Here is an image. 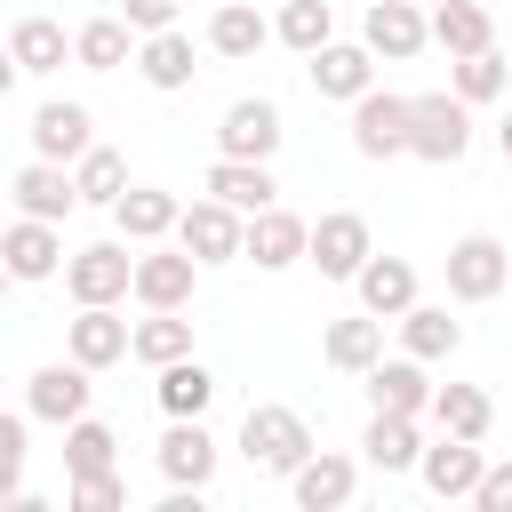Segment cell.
<instances>
[{
	"instance_id": "obj_1",
	"label": "cell",
	"mask_w": 512,
	"mask_h": 512,
	"mask_svg": "<svg viewBox=\"0 0 512 512\" xmlns=\"http://www.w3.org/2000/svg\"><path fill=\"white\" fill-rule=\"evenodd\" d=\"M240 456H248V472H280V480H296L320 448H312V424H304L288 400H256V408L240 416Z\"/></svg>"
},
{
	"instance_id": "obj_2",
	"label": "cell",
	"mask_w": 512,
	"mask_h": 512,
	"mask_svg": "<svg viewBox=\"0 0 512 512\" xmlns=\"http://www.w3.org/2000/svg\"><path fill=\"white\" fill-rule=\"evenodd\" d=\"M64 288H72V304H80V312H112L120 296H136V256H128V240L72 248V264H64Z\"/></svg>"
},
{
	"instance_id": "obj_3",
	"label": "cell",
	"mask_w": 512,
	"mask_h": 512,
	"mask_svg": "<svg viewBox=\"0 0 512 512\" xmlns=\"http://www.w3.org/2000/svg\"><path fill=\"white\" fill-rule=\"evenodd\" d=\"M280 104L272 96H240V104H224V120H216V160H256V168H272V152H280Z\"/></svg>"
},
{
	"instance_id": "obj_4",
	"label": "cell",
	"mask_w": 512,
	"mask_h": 512,
	"mask_svg": "<svg viewBox=\"0 0 512 512\" xmlns=\"http://www.w3.org/2000/svg\"><path fill=\"white\" fill-rule=\"evenodd\" d=\"M408 128H416V96L368 88V96L352 104V152H360V160H400V152H408Z\"/></svg>"
},
{
	"instance_id": "obj_5",
	"label": "cell",
	"mask_w": 512,
	"mask_h": 512,
	"mask_svg": "<svg viewBox=\"0 0 512 512\" xmlns=\"http://www.w3.org/2000/svg\"><path fill=\"white\" fill-rule=\"evenodd\" d=\"M408 152H416V160H432V168H456V160L472 152V104H456L448 88H440V96H416Z\"/></svg>"
},
{
	"instance_id": "obj_6",
	"label": "cell",
	"mask_w": 512,
	"mask_h": 512,
	"mask_svg": "<svg viewBox=\"0 0 512 512\" xmlns=\"http://www.w3.org/2000/svg\"><path fill=\"white\" fill-rule=\"evenodd\" d=\"M504 280H512V248L496 232H464L448 248V296L456 304H488V296H504Z\"/></svg>"
},
{
	"instance_id": "obj_7",
	"label": "cell",
	"mask_w": 512,
	"mask_h": 512,
	"mask_svg": "<svg viewBox=\"0 0 512 512\" xmlns=\"http://www.w3.org/2000/svg\"><path fill=\"white\" fill-rule=\"evenodd\" d=\"M176 240H184L192 264H232V256H248V216L224 208V200H192L184 224H176Z\"/></svg>"
},
{
	"instance_id": "obj_8",
	"label": "cell",
	"mask_w": 512,
	"mask_h": 512,
	"mask_svg": "<svg viewBox=\"0 0 512 512\" xmlns=\"http://www.w3.org/2000/svg\"><path fill=\"white\" fill-rule=\"evenodd\" d=\"M368 256H376L368 216L336 208V216H320V224H312V256H304V264H320V280H360V272H368Z\"/></svg>"
},
{
	"instance_id": "obj_9",
	"label": "cell",
	"mask_w": 512,
	"mask_h": 512,
	"mask_svg": "<svg viewBox=\"0 0 512 512\" xmlns=\"http://www.w3.org/2000/svg\"><path fill=\"white\" fill-rule=\"evenodd\" d=\"M88 368L80 360H48V368H32V384H24V416H40V424H80L88 416Z\"/></svg>"
},
{
	"instance_id": "obj_10",
	"label": "cell",
	"mask_w": 512,
	"mask_h": 512,
	"mask_svg": "<svg viewBox=\"0 0 512 512\" xmlns=\"http://www.w3.org/2000/svg\"><path fill=\"white\" fill-rule=\"evenodd\" d=\"M88 152H96V120H88V104L64 96V104H40V112H32V160H56V168L72 160V168H80Z\"/></svg>"
},
{
	"instance_id": "obj_11",
	"label": "cell",
	"mask_w": 512,
	"mask_h": 512,
	"mask_svg": "<svg viewBox=\"0 0 512 512\" xmlns=\"http://www.w3.org/2000/svg\"><path fill=\"white\" fill-rule=\"evenodd\" d=\"M192 288H200V264L184 248H144L136 256V304L144 312H184Z\"/></svg>"
},
{
	"instance_id": "obj_12",
	"label": "cell",
	"mask_w": 512,
	"mask_h": 512,
	"mask_svg": "<svg viewBox=\"0 0 512 512\" xmlns=\"http://www.w3.org/2000/svg\"><path fill=\"white\" fill-rule=\"evenodd\" d=\"M416 472H424V488H432L440 504H472V488L488 480V456H480V440H448V432H440Z\"/></svg>"
},
{
	"instance_id": "obj_13",
	"label": "cell",
	"mask_w": 512,
	"mask_h": 512,
	"mask_svg": "<svg viewBox=\"0 0 512 512\" xmlns=\"http://www.w3.org/2000/svg\"><path fill=\"white\" fill-rule=\"evenodd\" d=\"M360 40H368V56H384V64H408V56H424V40H432V16H416L408 0H368V24H360Z\"/></svg>"
},
{
	"instance_id": "obj_14",
	"label": "cell",
	"mask_w": 512,
	"mask_h": 512,
	"mask_svg": "<svg viewBox=\"0 0 512 512\" xmlns=\"http://www.w3.org/2000/svg\"><path fill=\"white\" fill-rule=\"evenodd\" d=\"M64 360H80L88 376L112 360H136V328L120 312H80V320H64Z\"/></svg>"
},
{
	"instance_id": "obj_15",
	"label": "cell",
	"mask_w": 512,
	"mask_h": 512,
	"mask_svg": "<svg viewBox=\"0 0 512 512\" xmlns=\"http://www.w3.org/2000/svg\"><path fill=\"white\" fill-rule=\"evenodd\" d=\"M8 192H16V216H32V224H64V216L80 208V184H72L56 160H24Z\"/></svg>"
},
{
	"instance_id": "obj_16",
	"label": "cell",
	"mask_w": 512,
	"mask_h": 512,
	"mask_svg": "<svg viewBox=\"0 0 512 512\" xmlns=\"http://www.w3.org/2000/svg\"><path fill=\"white\" fill-rule=\"evenodd\" d=\"M304 256H312V224H304V216H288V208L248 216V264H256V272H288V264H304Z\"/></svg>"
},
{
	"instance_id": "obj_17",
	"label": "cell",
	"mask_w": 512,
	"mask_h": 512,
	"mask_svg": "<svg viewBox=\"0 0 512 512\" xmlns=\"http://www.w3.org/2000/svg\"><path fill=\"white\" fill-rule=\"evenodd\" d=\"M312 88H320L328 104H360V96L376 88V56H368V40H336V48H320V56H312Z\"/></svg>"
},
{
	"instance_id": "obj_18",
	"label": "cell",
	"mask_w": 512,
	"mask_h": 512,
	"mask_svg": "<svg viewBox=\"0 0 512 512\" xmlns=\"http://www.w3.org/2000/svg\"><path fill=\"white\" fill-rule=\"evenodd\" d=\"M368 320H408L416 312V264L408 256H368V272L352 280Z\"/></svg>"
},
{
	"instance_id": "obj_19",
	"label": "cell",
	"mask_w": 512,
	"mask_h": 512,
	"mask_svg": "<svg viewBox=\"0 0 512 512\" xmlns=\"http://www.w3.org/2000/svg\"><path fill=\"white\" fill-rule=\"evenodd\" d=\"M432 392L440 384H424V360H384V368H368V408L376 416H432Z\"/></svg>"
},
{
	"instance_id": "obj_20",
	"label": "cell",
	"mask_w": 512,
	"mask_h": 512,
	"mask_svg": "<svg viewBox=\"0 0 512 512\" xmlns=\"http://www.w3.org/2000/svg\"><path fill=\"white\" fill-rule=\"evenodd\" d=\"M152 456H160L168 488H208V480H216V456H224V448L208 440V424H168Z\"/></svg>"
},
{
	"instance_id": "obj_21",
	"label": "cell",
	"mask_w": 512,
	"mask_h": 512,
	"mask_svg": "<svg viewBox=\"0 0 512 512\" xmlns=\"http://www.w3.org/2000/svg\"><path fill=\"white\" fill-rule=\"evenodd\" d=\"M296 512H352V488H360V464L352 456H336V448H320L296 480Z\"/></svg>"
},
{
	"instance_id": "obj_22",
	"label": "cell",
	"mask_w": 512,
	"mask_h": 512,
	"mask_svg": "<svg viewBox=\"0 0 512 512\" xmlns=\"http://www.w3.org/2000/svg\"><path fill=\"white\" fill-rule=\"evenodd\" d=\"M112 224H120V240H136V248H160V240L184 224V200L160 192V184H136V192L112 208Z\"/></svg>"
},
{
	"instance_id": "obj_23",
	"label": "cell",
	"mask_w": 512,
	"mask_h": 512,
	"mask_svg": "<svg viewBox=\"0 0 512 512\" xmlns=\"http://www.w3.org/2000/svg\"><path fill=\"white\" fill-rule=\"evenodd\" d=\"M0 256H8V272H16V280H56V272L72 264V256H64V232H56V224H32V216H16V224H8Z\"/></svg>"
},
{
	"instance_id": "obj_24",
	"label": "cell",
	"mask_w": 512,
	"mask_h": 512,
	"mask_svg": "<svg viewBox=\"0 0 512 512\" xmlns=\"http://www.w3.org/2000/svg\"><path fill=\"white\" fill-rule=\"evenodd\" d=\"M320 360H328V368H344V376H368V368H384V320H368V312H352V320H328V328H320Z\"/></svg>"
},
{
	"instance_id": "obj_25",
	"label": "cell",
	"mask_w": 512,
	"mask_h": 512,
	"mask_svg": "<svg viewBox=\"0 0 512 512\" xmlns=\"http://www.w3.org/2000/svg\"><path fill=\"white\" fill-rule=\"evenodd\" d=\"M432 40L448 48V64H464V56H488L496 48V24H488L480 0H440L432 8Z\"/></svg>"
},
{
	"instance_id": "obj_26",
	"label": "cell",
	"mask_w": 512,
	"mask_h": 512,
	"mask_svg": "<svg viewBox=\"0 0 512 512\" xmlns=\"http://www.w3.org/2000/svg\"><path fill=\"white\" fill-rule=\"evenodd\" d=\"M208 200H224V208H240V216H264V208H280V184H272V168H256V160H216V168H208Z\"/></svg>"
},
{
	"instance_id": "obj_27",
	"label": "cell",
	"mask_w": 512,
	"mask_h": 512,
	"mask_svg": "<svg viewBox=\"0 0 512 512\" xmlns=\"http://www.w3.org/2000/svg\"><path fill=\"white\" fill-rule=\"evenodd\" d=\"M424 416H368V432H360V456L376 464V472H416L424 464V432H416Z\"/></svg>"
},
{
	"instance_id": "obj_28",
	"label": "cell",
	"mask_w": 512,
	"mask_h": 512,
	"mask_svg": "<svg viewBox=\"0 0 512 512\" xmlns=\"http://www.w3.org/2000/svg\"><path fill=\"white\" fill-rule=\"evenodd\" d=\"M264 40H272V24L256 16V0H224V8L208 16V48H216L224 64H248Z\"/></svg>"
},
{
	"instance_id": "obj_29",
	"label": "cell",
	"mask_w": 512,
	"mask_h": 512,
	"mask_svg": "<svg viewBox=\"0 0 512 512\" xmlns=\"http://www.w3.org/2000/svg\"><path fill=\"white\" fill-rule=\"evenodd\" d=\"M136 32H128V16H88L80 32H72V56L88 64V72H120V64H136Z\"/></svg>"
},
{
	"instance_id": "obj_30",
	"label": "cell",
	"mask_w": 512,
	"mask_h": 512,
	"mask_svg": "<svg viewBox=\"0 0 512 512\" xmlns=\"http://www.w3.org/2000/svg\"><path fill=\"white\" fill-rule=\"evenodd\" d=\"M432 424H440L448 440H488L496 400H488L480 384H440V392H432Z\"/></svg>"
},
{
	"instance_id": "obj_31",
	"label": "cell",
	"mask_w": 512,
	"mask_h": 512,
	"mask_svg": "<svg viewBox=\"0 0 512 512\" xmlns=\"http://www.w3.org/2000/svg\"><path fill=\"white\" fill-rule=\"evenodd\" d=\"M96 472H120V432L80 416V424H64V480H96Z\"/></svg>"
},
{
	"instance_id": "obj_32",
	"label": "cell",
	"mask_w": 512,
	"mask_h": 512,
	"mask_svg": "<svg viewBox=\"0 0 512 512\" xmlns=\"http://www.w3.org/2000/svg\"><path fill=\"white\" fill-rule=\"evenodd\" d=\"M160 408H168V424H200L208 416V400H216V376L200 368V360H176V368H160Z\"/></svg>"
},
{
	"instance_id": "obj_33",
	"label": "cell",
	"mask_w": 512,
	"mask_h": 512,
	"mask_svg": "<svg viewBox=\"0 0 512 512\" xmlns=\"http://www.w3.org/2000/svg\"><path fill=\"white\" fill-rule=\"evenodd\" d=\"M8 64H16L24 80L56 72V64H64V24H56V16H24V24L8 32Z\"/></svg>"
},
{
	"instance_id": "obj_34",
	"label": "cell",
	"mask_w": 512,
	"mask_h": 512,
	"mask_svg": "<svg viewBox=\"0 0 512 512\" xmlns=\"http://www.w3.org/2000/svg\"><path fill=\"white\" fill-rule=\"evenodd\" d=\"M136 72H144V88H160V96H176V88H192V40L184 32H160V40H144L136 48Z\"/></svg>"
},
{
	"instance_id": "obj_35",
	"label": "cell",
	"mask_w": 512,
	"mask_h": 512,
	"mask_svg": "<svg viewBox=\"0 0 512 512\" xmlns=\"http://www.w3.org/2000/svg\"><path fill=\"white\" fill-rule=\"evenodd\" d=\"M72 184H80V208H120L136 184H128V160L112 152V144H96L80 168H72Z\"/></svg>"
},
{
	"instance_id": "obj_36",
	"label": "cell",
	"mask_w": 512,
	"mask_h": 512,
	"mask_svg": "<svg viewBox=\"0 0 512 512\" xmlns=\"http://www.w3.org/2000/svg\"><path fill=\"white\" fill-rule=\"evenodd\" d=\"M400 344H408V360H448L464 344V320H448V304H416L400 320Z\"/></svg>"
},
{
	"instance_id": "obj_37",
	"label": "cell",
	"mask_w": 512,
	"mask_h": 512,
	"mask_svg": "<svg viewBox=\"0 0 512 512\" xmlns=\"http://www.w3.org/2000/svg\"><path fill=\"white\" fill-rule=\"evenodd\" d=\"M136 360H144V368L192 360V320H184V312H144V320H136Z\"/></svg>"
},
{
	"instance_id": "obj_38",
	"label": "cell",
	"mask_w": 512,
	"mask_h": 512,
	"mask_svg": "<svg viewBox=\"0 0 512 512\" xmlns=\"http://www.w3.org/2000/svg\"><path fill=\"white\" fill-rule=\"evenodd\" d=\"M272 32H280L296 56H320V48H336V16H328V0H288Z\"/></svg>"
},
{
	"instance_id": "obj_39",
	"label": "cell",
	"mask_w": 512,
	"mask_h": 512,
	"mask_svg": "<svg viewBox=\"0 0 512 512\" xmlns=\"http://www.w3.org/2000/svg\"><path fill=\"white\" fill-rule=\"evenodd\" d=\"M504 80H512V72H504V56H496V48H488V56L448 64V96H456V104H496V96H504Z\"/></svg>"
},
{
	"instance_id": "obj_40",
	"label": "cell",
	"mask_w": 512,
	"mask_h": 512,
	"mask_svg": "<svg viewBox=\"0 0 512 512\" xmlns=\"http://www.w3.org/2000/svg\"><path fill=\"white\" fill-rule=\"evenodd\" d=\"M64 512H128V480H120V472L72 480V488H64Z\"/></svg>"
},
{
	"instance_id": "obj_41",
	"label": "cell",
	"mask_w": 512,
	"mask_h": 512,
	"mask_svg": "<svg viewBox=\"0 0 512 512\" xmlns=\"http://www.w3.org/2000/svg\"><path fill=\"white\" fill-rule=\"evenodd\" d=\"M176 8H184V0H120L112 16H128L136 40H160V32H176Z\"/></svg>"
},
{
	"instance_id": "obj_42",
	"label": "cell",
	"mask_w": 512,
	"mask_h": 512,
	"mask_svg": "<svg viewBox=\"0 0 512 512\" xmlns=\"http://www.w3.org/2000/svg\"><path fill=\"white\" fill-rule=\"evenodd\" d=\"M472 512H512V464H488V480L472 488Z\"/></svg>"
},
{
	"instance_id": "obj_43",
	"label": "cell",
	"mask_w": 512,
	"mask_h": 512,
	"mask_svg": "<svg viewBox=\"0 0 512 512\" xmlns=\"http://www.w3.org/2000/svg\"><path fill=\"white\" fill-rule=\"evenodd\" d=\"M0 464H8V472L24 464V416H8V424H0Z\"/></svg>"
},
{
	"instance_id": "obj_44",
	"label": "cell",
	"mask_w": 512,
	"mask_h": 512,
	"mask_svg": "<svg viewBox=\"0 0 512 512\" xmlns=\"http://www.w3.org/2000/svg\"><path fill=\"white\" fill-rule=\"evenodd\" d=\"M152 512H208V496H200V488H168Z\"/></svg>"
},
{
	"instance_id": "obj_45",
	"label": "cell",
	"mask_w": 512,
	"mask_h": 512,
	"mask_svg": "<svg viewBox=\"0 0 512 512\" xmlns=\"http://www.w3.org/2000/svg\"><path fill=\"white\" fill-rule=\"evenodd\" d=\"M8 512H56V504H48V496H32V488H16V496H8Z\"/></svg>"
},
{
	"instance_id": "obj_46",
	"label": "cell",
	"mask_w": 512,
	"mask_h": 512,
	"mask_svg": "<svg viewBox=\"0 0 512 512\" xmlns=\"http://www.w3.org/2000/svg\"><path fill=\"white\" fill-rule=\"evenodd\" d=\"M496 152H504V168H512V112H504V128H496Z\"/></svg>"
},
{
	"instance_id": "obj_47",
	"label": "cell",
	"mask_w": 512,
	"mask_h": 512,
	"mask_svg": "<svg viewBox=\"0 0 512 512\" xmlns=\"http://www.w3.org/2000/svg\"><path fill=\"white\" fill-rule=\"evenodd\" d=\"M352 512H368V504H352Z\"/></svg>"
},
{
	"instance_id": "obj_48",
	"label": "cell",
	"mask_w": 512,
	"mask_h": 512,
	"mask_svg": "<svg viewBox=\"0 0 512 512\" xmlns=\"http://www.w3.org/2000/svg\"><path fill=\"white\" fill-rule=\"evenodd\" d=\"M280 8H288V0H280Z\"/></svg>"
}]
</instances>
